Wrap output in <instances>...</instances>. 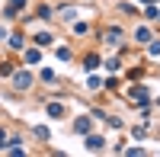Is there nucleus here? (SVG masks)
<instances>
[{"label":"nucleus","instance_id":"nucleus-1","mask_svg":"<svg viewBox=\"0 0 160 157\" xmlns=\"http://www.w3.org/2000/svg\"><path fill=\"white\" fill-rule=\"evenodd\" d=\"M87 148L93 151V148H102V138H87Z\"/></svg>","mask_w":160,"mask_h":157},{"label":"nucleus","instance_id":"nucleus-2","mask_svg":"<svg viewBox=\"0 0 160 157\" xmlns=\"http://www.w3.org/2000/svg\"><path fill=\"white\" fill-rule=\"evenodd\" d=\"M16 87H29V74H19L16 77Z\"/></svg>","mask_w":160,"mask_h":157}]
</instances>
